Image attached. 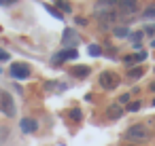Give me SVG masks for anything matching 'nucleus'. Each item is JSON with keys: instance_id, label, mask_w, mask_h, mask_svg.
Instances as JSON below:
<instances>
[{"instance_id": "nucleus-1", "label": "nucleus", "mask_w": 155, "mask_h": 146, "mask_svg": "<svg viewBox=\"0 0 155 146\" xmlns=\"http://www.w3.org/2000/svg\"><path fill=\"white\" fill-rule=\"evenodd\" d=\"M125 138H127L130 142L142 144V142H149V140H151V129H149L147 125L138 123V125H132V127H127V131H125Z\"/></svg>"}, {"instance_id": "nucleus-2", "label": "nucleus", "mask_w": 155, "mask_h": 146, "mask_svg": "<svg viewBox=\"0 0 155 146\" xmlns=\"http://www.w3.org/2000/svg\"><path fill=\"white\" fill-rule=\"evenodd\" d=\"M0 112L5 116H15V102L9 91H0Z\"/></svg>"}, {"instance_id": "nucleus-3", "label": "nucleus", "mask_w": 155, "mask_h": 146, "mask_svg": "<svg viewBox=\"0 0 155 146\" xmlns=\"http://www.w3.org/2000/svg\"><path fill=\"white\" fill-rule=\"evenodd\" d=\"M117 85H119V76H117L115 72L104 70V72L100 74V87H102V89H115Z\"/></svg>"}, {"instance_id": "nucleus-4", "label": "nucleus", "mask_w": 155, "mask_h": 146, "mask_svg": "<svg viewBox=\"0 0 155 146\" xmlns=\"http://www.w3.org/2000/svg\"><path fill=\"white\" fill-rule=\"evenodd\" d=\"M119 0H98L96 2V15H104V13H113V9L117 7Z\"/></svg>"}, {"instance_id": "nucleus-5", "label": "nucleus", "mask_w": 155, "mask_h": 146, "mask_svg": "<svg viewBox=\"0 0 155 146\" xmlns=\"http://www.w3.org/2000/svg\"><path fill=\"white\" fill-rule=\"evenodd\" d=\"M117 5H119V11L123 15H134L138 9V0H119Z\"/></svg>"}, {"instance_id": "nucleus-6", "label": "nucleus", "mask_w": 155, "mask_h": 146, "mask_svg": "<svg viewBox=\"0 0 155 146\" xmlns=\"http://www.w3.org/2000/svg\"><path fill=\"white\" fill-rule=\"evenodd\" d=\"M11 76L13 78H28L30 76V68L26 64H13L11 66Z\"/></svg>"}, {"instance_id": "nucleus-7", "label": "nucleus", "mask_w": 155, "mask_h": 146, "mask_svg": "<svg viewBox=\"0 0 155 146\" xmlns=\"http://www.w3.org/2000/svg\"><path fill=\"white\" fill-rule=\"evenodd\" d=\"M62 43L66 45V47H70V49H74L77 45H79V36H77V32L74 30H64V36H62Z\"/></svg>"}, {"instance_id": "nucleus-8", "label": "nucleus", "mask_w": 155, "mask_h": 146, "mask_svg": "<svg viewBox=\"0 0 155 146\" xmlns=\"http://www.w3.org/2000/svg\"><path fill=\"white\" fill-rule=\"evenodd\" d=\"M98 21H100V28L102 30H108L115 21H117V13H104V15H98Z\"/></svg>"}, {"instance_id": "nucleus-9", "label": "nucleus", "mask_w": 155, "mask_h": 146, "mask_svg": "<svg viewBox=\"0 0 155 146\" xmlns=\"http://www.w3.org/2000/svg\"><path fill=\"white\" fill-rule=\"evenodd\" d=\"M77 57H79L77 49H66V51L58 53V55L53 57V62H55V64H60V62H64V59H77Z\"/></svg>"}, {"instance_id": "nucleus-10", "label": "nucleus", "mask_w": 155, "mask_h": 146, "mask_svg": "<svg viewBox=\"0 0 155 146\" xmlns=\"http://www.w3.org/2000/svg\"><path fill=\"white\" fill-rule=\"evenodd\" d=\"M19 127H21V131H24V133H34V131L38 129V123H36L34 119H21Z\"/></svg>"}, {"instance_id": "nucleus-11", "label": "nucleus", "mask_w": 155, "mask_h": 146, "mask_svg": "<svg viewBox=\"0 0 155 146\" xmlns=\"http://www.w3.org/2000/svg\"><path fill=\"white\" fill-rule=\"evenodd\" d=\"M106 116H108L110 121L121 119V116H123V108H121L119 104H110V106H108V110H106Z\"/></svg>"}, {"instance_id": "nucleus-12", "label": "nucleus", "mask_w": 155, "mask_h": 146, "mask_svg": "<svg viewBox=\"0 0 155 146\" xmlns=\"http://www.w3.org/2000/svg\"><path fill=\"white\" fill-rule=\"evenodd\" d=\"M144 57H147V53H144V51H138L136 55H127V57H125L123 62H125L127 66H132V64H136V62H142Z\"/></svg>"}, {"instance_id": "nucleus-13", "label": "nucleus", "mask_w": 155, "mask_h": 146, "mask_svg": "<svg viewBox=\"0 0 155 146\" xmlns=\"http://www.w3.org/2000/svg\"><path fill=\"white\" fill-rule=\"evenodd\" d=\"M72 74L83 78V76H87V74H89V68H87V66H74V68H72Z\"/></svg>"}, {"instance_id": "nucleus-14", "label": "nucleus", "mask_w": 155, "mask_h": 146, "mask_svg": "<svg viewBox=\"0 0 155 146\" xmlns=\"http://www.w3.org/2000/svg\"><path fill=\"white\" fill-rule=\"evenodd\" d=\"M113 32H115V36H117V38H123V36H130V30H127L125 26H115V30H113Z\"/></svg>"}, {"instance_id": "nucleus-15", "label": "nucleus", "mask_w": 155, "mask_h": 146, "mask_svg": "<svg viewBox=\"0 0 155 146\" xmlns=\"http://www.w3.org/2000/svg\"><path fill=\"white\" fill-rule=\"evenodd\" d=\"M147 19H155V5H149L147 9H144V13H142Z\"/></svg>"}, {"instance_id": "nucleus-16", "label": "nucleus", "mask_w": 155, "mask_h": 146, "mask_svg": "<svg viewBox=\"0 0 155 146\" xmlns=\"http://www.w3.org/2000/svg\"><path fill=\"white\" fill-rule=\"evenodd\" d=\"M142 74H144V70H142V68H134V70H130V74H127V76H130V78H140Z\"/></svg>"}, {"instance_id": "nucleus-17", "label": "nucleus", "mask_w": 155, "mask_h": 146, "mask_svg": "<svg viewBox=\"0 0 155 146\" xmlns=\"http://www.w3.org/2000/svg\"><path fill=\"white\" fill-rule=\"evenodd\" d=\"M9 138V127H0V144H5Z\"/></svg>"}, {"instance_id": "nucleus-18", "label": "nucleus", "mask_w": 155, "mask_h": 146, "mask_svg": "<svg viewBox=\"0 0 155 146\" xmlns=\"http://www.w3.org/2000/svg\"><path fill=\"white\" fill-rule=\"evenodd\" d=\"M102 53V49L98 47V45H89V55H94V57H98Z\"/></svg>"}, {"instance_id": "nucleus-19", "label": "nucleus", "mask_w": 155, "mask_h": 146, "mask_svg": "<svg viewBox=\"0 0 155 146\" xmlns=\"http://www.w3.org/2000/svg\"><path fill=\"white\" fill-rule=\"evenodd\" d=\"M127 110H130V112H136V110H140V102H132V104L127 106Z\"/></svg>"}, {"instance_id": "nucleus-20", "label": "nucleus", "mask_w": 155, "mask_h": 146, "mask_svg": "<svg viewBox=\"0 0 155 146\" xmlns=\"http://www.w3.org/2000/svg\"><path fill=\"white\" fill-rule=\"evenodd\" d=\"M58 7H60L62 11H70V5H68V2H64V0H58Z\"/></svg>"}, {"instance_id": "nucleus-21", "label": "nucleus", "mask_w": 155, "mask_h": 146, "mask_svg": "<svg viewBox=\"0 0 155 146\" xmlns=\"http://www.w3.org/2000/svg\"><path fill=\"white\" fill-rule=\"evenodd\" d=\"M70 116H72L74 121H79V119H81V110H79V108H74V110H70Z\"/></svg>"}, {"instance_id": "nucleus-22", "label": "nucleus", "mask_w": 155, "mask_h": 146, "mask_svg": "<svg viewBox=\"0 0 155 146\" xmlns=\"http://www.w3.org/2000/svg\"><path fill=\"white\" fill-rule=\"evenodd\" d=\"M9 57H11V55H9L5 49H0V62H9Z\"/></svg>"}, {"instance_id": "nucleus-23", "label": "nucleus", "mask_w": 155, "mask_h": 146, "mask_svg": "<svg viewBox=\"0 0 155 146\" xmlns=\"http://www.w3.org/2000/svg\"><path fill=\"white\" fill-rule=\"evenodd\" d=\"M144 32H147V34H155V26H147Z\"/></svg>"}, {"instance_id": "nucleus-24", "label": "nucleus", "mask_w": 155, "mask_h": 146, "mask_svg": "<svg viewBox=\"0 0 155 146\" xmlns=\"http://www.w3.org/2000/svg\"><path fill=\"white\" fill-rule=\"evenodd\" d=\"M49 13H51V15H53V17H58V19H62V15H60V13H58V11H55V9H49Z\"/></svg>"}, {"instance_id": "nucleus-25", "label": "nucleus", "mask_w": 155, "mask_h": 146, "mask_svg": "<svg viewBox=\"0 0 155 146\" xmlns=\"http://www.w3.org/2000/svg\"><path fill=\"white\" fill-rule=\"evenodd\" d=\"M77 24H79V26H85V24H87V19H85V17H79V19H77Z\"/></svg>"}, {"instance_id": "nucleus-26", "label": "nucleus", "mask_w": 155, "mask_h": 146, "mask_svg": "<svg viewBox=\"0 0 155 146\" xmlns=\"http://www.w3.org/2000/svg\"><path fill=\"white\" fill-rule=\"evenodd\" d=\"M127 100H130V95H127V93H125V95H121V97H119V102H121V104H125V102H127Z\"/></svg>"}, {"instance_id": "nucleus-27", "label": "nucleus", "mask_w": 155, "mask_h": 146, "mask_svg": "<svg viewBox=\"0 0 155 146\" xmlns=\"http://www.w3.org/2000/svg\"><path fill=\"white\" fill-rule=\"evenodd\" d=\"M13 2H17V0H0V5H13Z\"/></svg>"}, {"instance_id": "nucleus-28", "label": "nucleus", "mask_w": 155, "mask_h": 146, "mask_svg": "<svg viewBox=\"0 0 155 146\" xmlns=\"http://www.w3.org/2000/svg\"><path fill=\"white\" fill-rule=\"evenodd\" d=\"M153 106H155V100H153Z\"/></svg>"}, {"instance_id": "nucleus-29", "label": "nucleus", "mask_w": 155, "mask_h": 146, "mask_svg": "<svg viewBox=\"0 0 155 146\" xmlns=\"http://www.w3.org/2000/svg\"><path fill=\"white\" fill-rule=\"evenodd\" d=\"M153 47H155V40H153Z\"/></svg>"}]
</instances>
